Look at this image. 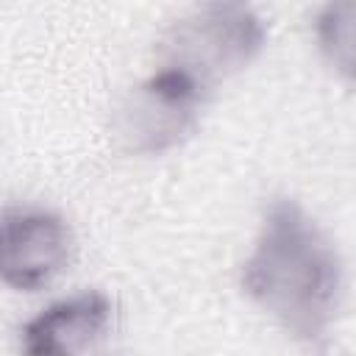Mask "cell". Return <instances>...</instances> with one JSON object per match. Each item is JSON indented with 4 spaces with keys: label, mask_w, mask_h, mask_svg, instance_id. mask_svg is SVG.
<instances>
[{
    "label": "cell",
    "mask_w": 356,
    "mask_h": 356,
    "mask_svg": "<svg viewBox=\"0 0 356 356\" xmlns=\"http://www.w3.org/2000/svg\"><path fill=\"white\" fill-rule=\"evenodd\" d=\"M75 253L67 220L39 206L0 211V284L17 292H39L53 284Z\"/></svg>",
    "instance_id": "4"
},
{
    "label": "cell",
    "mask_w": 356,
    "mask_h": 356,
    "mask_svg": "<svg viewBox=\"0 0 356 356\" xmlns=\"http://www.w3.org/2000/svg\"><path fill=\"white\" fill-rule=\"evenodd\" d=\"M111 325L108 295L89 289L50 303L22 323L19 348L31 356H75L92 350Z\"/></svg>",
    "instance_id": "5"
},
{
    "label": "cell",
    "mask_w": 356,
    "mask_h": 356,
    "mask_svg": "<svg viewBox=\"0 0 356 356\" xmlns=\"http://www.w3.org/2000/svg\"><path fill=\"white\" fill-rule=\"evenodd\" d=\"M267 44V25L250 0H200L159 42L161 67H175L206 92L245 70Z\"/></svg>",
    "instance_id": "2"
},
{
    "label": "cell",
    "mask_w": 356,
    "mask_h": 356,
    "mask_svg": "<svg viewBox=\"0 0 356 356\" xmlns=\"http://www.w3.org/2000/svg\"><path fill=\"white\" fill-rule=\"evenodd\" d=\"M239 286L292 339L314 345L339 312L345 264L298 200L273 197L253 250L242 261Z\"/></svg>",
    "instance_id": "1"
},
{
    "label": "cell",
    "mask_w": 356,
    "mask_h": 356,
    "mask_svg": "<svg viewBox=\"0 0 356 356\" xmlns=\"http://www.w3.org/2000/svg\"><path fill=\"white\" fill-rule=\"evenodd\" d=\"M206 89L175 67H159L122 97L114 128L125 150L161 156L181 147L197 128Z\"/></svg>",
    "instance_id": "3"
},
{
    "label": "cell",
    "mask_w": 356,
    "mask_h": 356,
    "mask_svg": "<svg viewBox=\"0 0 356 356\" xmlns=\"http://www.w3.org/2000/svg\"><path fill=\"white\" fill-rule=\"evenodd\" d=\"M312 28L323 58L345 81H353V0H323Z\"/></svg>",
    "instance_id": "6"
}]
</instances>
